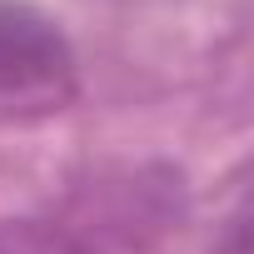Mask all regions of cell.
Instances as JSON below:
<instances>
[{
    "label": "cell",
    "mask_w": 254,
    "mask_h": 254,
    "mask_svg": "<svg viewBox=\"0 0 254 254\" xmlns=\"http://www.w3.org/2000/svg\"><path fill=\"white\" fill-rule=\"evenodd\" d=\"M80 60L70 35L30 0H0V125H35L70 110Z\"/></svg>",
    "instance_id": "2"
},
{
    "label": "cell",
    "mask_w": 254,
    "mask_h": 254,
    "mask_svg": "<svg viewBox=\"0 0 254 254\" xmlns=\"http://www.w3.org/2000/svg\"><path fill=\"white\" fill-rule=\"evenodd\" d=\"M185 214L170 165H115L0 224V254H145Z\"/></svg>",
    "instance_id": "1"
}]
</instances>
